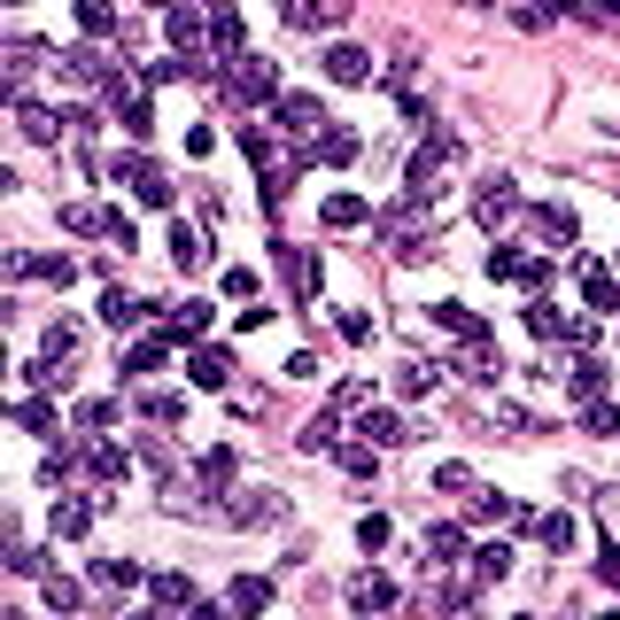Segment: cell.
Here are the masks:
<instances>
[{"instance_id":"obj_13","label":"cell","mask_w":620,"mask_h":620,"mask_svg":"<svg viewBox=\"0 0 620 620\" xmlns=\"http://www.w3.org/2000/svg\"><path fill=\"white\" fill-rule=\"evenodd\" d=\"M233 473H241V451H202V466H195V496H225L233 489Z\"/></svg>"},{"instance_id":"obj_14","label":"cell","mask_w":620,"mask_h":620,"mask_svg":"<svg viewBox=\"0 0 620 620\" xmlns=\"http://www.w3.org/2000/svg\"><path fill=\"white\" fill-rule=\"evenodd\" d=\"M473 218L496 233V225H512L519 218V195H512V179H481V195H473Z\"/></svg>"},{"instance_id":"obj_53","label":"cell","mask_w":620,"mask_h":620,"mask_svg":"<svg viewBox=\"0 0 620 620\" xmlns=\"http://www.w3.org/2000/svg\"><path fill=\"white\" fill-rule=\"evenodd\" d=\"M341 341H373V318L365 311H341Z\"/></svg>"},{"instance_id":"obj_19","label":"cell","mask_w":620,"mask_h":620,"mask_svg":"<svg viewBox=\"0 0 620 620\" xmlns=\"http://www.w3.org/2000/svg\"><path fill=\"white\" fill-rule=\"evenodd\" d=\"M78 466L94 473V481H125V473H132V458H125V442H85V451H78Z\"/></svg>"},{"instance_id":"obj_40","label":"cell","mask_w":620,"mask_h":620,"mask_svg":"<svg viewBox=\"0 0 620 620\" xmlns=\"http://www.w3.org/2000/svg\"><path fill=\"white\" fill-rule=\"evenodd\" d=\"M434 318H442V326H451L458 341H466V334H489V318H473L466 303H434Z\"/></svg>"},{"instance_id":"obj_30","label":"cell","mask_w":620,"mask_h":620,"mask_svg":"<svg viewBox=\"0 0 620 620\" xmlns=\"http://www.w3.org/2000/svg\"><path fill=\"white\" fill-rule=\"evenodd\" d=\"M365 442H381V451H396V442H411V426H403V411H373L365 403V426H358Z\"/></svg>"},{"instance_id":"obj_5","label":"cell","mask_w":620,"mask_h":620,"mask_svg":"<svg viewBox=\"0 0 620 620\" xmlns=\"http://www.w3.org/2000/svg\"><path fill=\"white\" fill-rule=\"evenodd\" d=\"M233 94H241L248 109H272V102L288 94V85H280V62H264V55H241V62H233Z\"/></svg>"},{"instance_id":"obj_29","label":"cell","mask_w":620,"mask_h":620,"mask_svg":"<svg viewBox=\"0 0 620 620\" xmlns=\"http://www.w3.org/2000/svg\"><path fill=\"white\" fill-rule=\"evenodd\" d=\"M264 605H272V582H264V574L225 582V612H264Z\"/></svg>"},{"instance_id":"obj_36","label":"cell","mask_w":620,"mask_h":620,"mask_svg":"<svg viewBox=\"0 0 620 620\" xmlns=\"http://www.w3.org/2000/svg\"><path fill=\"white\" fill-rule=\"evenodd\" d=\"M109 218H117V210H102V202H70V210H62V225H70V233H85V241L109 233Z\"/></svg>"},{"instance_id":"obj_1","label":"cell","mask_w":620,"mask_h":620,"mask_svg":"<svg viewBox=\"0 0 620 620\" xmlns=\"http://www.w3.org/2000/svg\"><path fill=\"white\" fill-rule=\"evenodd\" d=\"M434 202H388V210H373V233L388 241V256H403V264H419V256H434V218H426Z\"/></svg>"},{"instance_id":"obj_54","label":"cell","mask_w":620,"mask_h":620,"mask_svg":"<svg viewBox=\"0 0 620 620\" xmlns=\"http://www.w3.org/2000/svg\"><path fill=\"white\" fill-rule=\"evenodd\" d=\"M47 605H78V582L70 574H47Z\"/></svg>"},{"instance_id":"obj_12","label":"cell","mask_w":620,"mask_h":620,"mask_svg":"<svg viewBox=\"0 0 620 620\" xmlns=\"http://www.w3.org/2000/svg\"><path fill=\"white\" fill-rule=\"evenodd\" d=\"M210 318H218V303L187 295V303H171V311H163V334H171V341H202V334H210Z\"/></svg>"},{"instance_id":"obj_41","label":"cell","mask_w":620,"mask_h":620,"mask_svg":"<svg viewBox=\"0 0 620 620\" xmlns=\"http://www.w3.org/2000/svg\"><path fill=\"white\" fill-rule=\"evenodd\" d=\"M426 388H434V365L403 358V365H396V396H426Z\"/></svg>"},{"instance_id":"obj_21","label":"cell","mask_w":620,"mask_h":620,"mask_svg":"<svg viewBox=\"0 0 620 620\" xmlns=\"http://www.w3.org/2000/svg\"><path fill=\"white\" fill-rule=\"evenodd\" d=\"M527 334H536V341H566V334H574V318H566L551 295H527Z\"/></svg>"},{"instance_id":"obj_52","label":"cell","mask_w":620,"mask_h":620,"mask_svg":"<svg viewBox=\"0 0 620 620\" xmlns=\"http://www.w3.org/2000/svg\"><path fill=\"white\" fill-rule=\"evenodd\" d=\"M109 419H117V403H78V426H85V434H102Z\"/></svg>"},{"instance_id":"obj_20","label":"cell","mask_w":620,"mask_h":620,"mask_svg":"<svg viewBox=\"0 0 620 620\" xmlns=\"http://www.w3.org/2000/svg\"><path fill=\"white\" fill-rule=\"evenodd\" d=\"M62 70H70L78 85H109V55H102L94 39H78V47H62Z\"/></svg>"},{"instance_id":"obj_46","label":"cell","mask_w":620,"mask_h":620,"mask_svg":"<svg viewBox=\"0 0 620 620\" xmlns=\"http://www.w3.org/2000/svg\"><path fill=\"white\" fill-rule=\"evenodd\" d=\"M32 272H39L47 288H70V280H78V264H70V256H32Z\"/></svg>"},{"instance_id":"obj_10","label":"cell","mask_w":620,"mask_h":620,"mask_svg":"<svg viewBox=\"0 0 620 620\" xmlns=\"http://www.w3.org/2000/svg\"><path fill=\"white\" fill-rule=\"evenodd\" d=\"M349 16V0H280V24L288 32H334Z\"/></svg>"},{"instance_id":"obj_42","label":"cell","mask_w":620,"mask_h":620,"mask_svg":"<svg viewBox=\"0 0 620 620\" xmlns=\"http://www.w3.org/2000/svg\"><path fill=\"white\" fill-rule=\"evenodd\" d=\"M55 419H62V411H55L47 396H32V403H16V426H32V434H55Z\"/></svg>"},{"instance_id":"obj_35","label":"cell","mask_w":620,"mask_h":620,"mask_svg":"<svg viewBox=\"0 0 620 620\" xmlns=\"http://www.w3.org/2000/svg\"><path fill=\"white\" fill-rule=\"evenodd\" d=\"M233 519H256V527H280V519H288V504H280L272 489H256V496H241V504H233Z\"/></svg>"},{"instance_id":"obj_33","label":"cell","mask_w":620,"mask_h":620,"mask_svg":"<svg viewBox=\"0 0 620 620\" xmlns=\"http://www.w3.org/2000/svg\"><path fill=\"white\" fill-rule=\"evenodd\" d=\"M78 32L85 39H117V0H78Z\"/></svg>"},{"instance_id":"obj_38","label":"cell","mask_w":620,"mask_h":620,"mask_svg":"<svg viewBox=\"0 0 620 620\" xmlns=\"http://www.w3.org/2000/svg\"><path fill=\"white\" fill-rule=\"evenodd\" d=\"M536 536L551 551H574V512H536Z\"/></svg>"},{"instance_id":"obj_26","label":"cell","mask_w":620,"mask_h":620,"mask_svg":"<svg viewBox=\"0 0 620 620\" xmlns=\"http://www.w3.org/2000/svg\"><path fill=\"white\" fill-rule=\"evenodd\" d=\"M148 597H155L163 612H187V605H202V589H195L187 574H148Z\"/></svg>"},{"instance_id":"obj_50","label":"cell","mask_w":620,"mask_h":620,"mask_svg":"<svg viewBox=\"0 0 620 620\" xmlns=\"http://www.w3.org/2000/svg\"><path fill=\"white\" fill-rule=\"evenodd\" d=\"M334 403H341V411H365V403H373V381H341Z\"/></svg>"},{"instance_id":"obj_57","label":"cell","mask_w":620,"mask_h":620,"mask_svg":"<svg viewBox=\"0 0 620 620\" xmlns=\"http://www.w3.org/2000/svg\"><path fill=\"white\" fill-rule=\"evenodd\" d=\"M195 9H210V16H218V9H233V0H195Z\"/></svg>"},{"instance_id":"obj_28","label":"cell","mask_w":620,"mask_h":620,"mask_svg":"<svg viewBox=\"0 0 620 620\" xmlns=\"http://www.w3.org/2000/svg\"><path fill=\"white\" fill-rule=\"evenodd\" d=\"M102 318H109L117 334H140V326H148V303L125 295V288H109V295H102Z\"/></svg>"},{"instance_id":"obj_37","label":"cell","mask_w":620,"mask_h":620,"mask_svg":"<svg viewBox=\"0 0 620 620\" xmlns=\"http://www.w3.org/2000/svg\"><path fill=\"white\" fill-rule=\"evenodd\" d=\"M373 466H381V442H341V473L349 481H373Z\"/></svg>"},{"instance_id":"obj_6","label":"cell","mask_w":620,"mask_h":620,"mask_svg":"<svg viewBox=\"0 0 620 620\" xmlns=\"http://www.w3.org/2000/svg\"><path fill=\"white\" fill-rule=\"evenodd\" d=\"M280 272H288V295H295V303H318V288H326V264H318V248L280 241Z\"/></svg>"},{"instance_id":"obj_27","label":"cell","mask_w":620,"mask_h":620,"mask_svg":"<svg viewBox=\"0 0 620 620\" xmlns=\"http://www.w3.org/2000/svg\"><path fill=\"white\" fill-rule=\"evenodd\" d=\"M47 527H55V543H78V536H85V527H94V504H78V496L62 504V496H55V512H47Z\"/></svg>"},{"instance_id":"obj_43","label":"cell","mask_w":620,"mask_h":620,"mask_svg":"<svg viewBox=\"0 0 620 620\" xmlns=\"http://www.w3.org/2000/svg\"><path fill=\"white\" fill-rule=\"evenodd\" d=\"M47 358H55V365H70V358H78V326H70V318H55V326H47Z\"/></svg>"},{"instance_id":"obj_8","label":"cell","mask_w":620,"mask_h":620,"mask_svg":"<svg viewBox=\"0 0 620 620\" xmlns=\"http://www.w3.org/2000/svg\"><path fill=\"white\" fill-rule=\"evenodd\" d=\"M458 373H466V381H481V388H496V381H504V349H496V334H466Z\"/></svg>"},{"instance_id":"obj_15","label":"cell","mask_w":620,"mask_h":620,"mask_svg":"<svg viewBox=\"0 0 620 620\" xmlns=\"http://www.w3.org/2000/svg\"><path fill=\"white\" fill-rule=\"evenodd\" d=\"M458 559H466V527H451V519L426 527V559H419V566H426V582H434L442 566H458Z\"/></svg>"},{"instance_id":"obj_24","label":"cell","mask_w":620,"mask_h":620,"mask_svg":"<svg viewBox=\"0 0 620 620\" xmlns=\"http://www.w3.org/2000/svg\"><path fill=\"white\" fill-rule=\"evenodd\" d=\"M566 388H574L582 403H597V396L612 388V365H605V358H574V365H566Z\"/></svg>"},{"instance_id":"obj_16","label":"cell","mask_w":620,"mask_h":620,"mask_svg":"<svg viewBox=\"0 0 620 620\" xmlns=\"http://www.w3.org/2000/svg\"><path fill=\"white\" fill-rule=\"evenodd\" d=\"M187 381H195V388H233V349H210V341H202L195 358H187Z\"/></svg>"},{"instance_id":"obj_32","label":"cell","mask_w":620,"mask_h":620,"mask_svg":"<svg viewBox=\"0 0 620 620\" xmlns=\"http://www.w3.org/2000/svg\"><path fill=\"white\" fill-rule=\"evenodd\" d=\"M318 218H326L334 233H349V225H365V218H373V202H365V195H326V210H318Z\"/></svg>"},{"instance_id":"obj_17","label":"cell","mask_w":620,"mask_h":620,"mask_svg":"<svg viewBox=\"0 0 620 620\" xmlns=\"http://www.w3.org/2000/svg\"><path fill=\"white\" fill-rule=\"evenodd\" d=\"M358 155H365V132H341V125H326V132L311 140V163H334V171H341V163H358Z\"/></svg>"},{"instance_id":"obj_18","label":"cell","mask_w":620,"mask_h":620,"mask_svg":"<svg viewBox=\"0 0 620 620\" xmlns=\"http://www.w3.org/2000/svg\"><path fill=\"white\" fill-rule=\"evenodd\" d=\"M396 597H403V589H396V582H388L381 566H365L358 582H349V605H358V612H388Z\"/></svg>"},{"instance_id":"obj_34","label":"cell","mask_w":620,"mask_h":620,"mask_svg":"<svg viewBox=\"0 0 620 620\" xmlns=\"http://www.w3.org/2000/svg\"><path fill=\"white\" fill-rule=\"evenodd\" d=\"M94 582H102V589H117V597H132V589H148V574H140L132 559H102V566H94Z\"/></svg>"},{"instance_id":"obj_2","label":"cell","mask_w":620,"mask_h":620,"mask_svg":"<svg viewBox=\"0 0 620 620\" xmlns=\"http://www.w3.org/2000/svg\"><path fill=\"white\" fill-rule=\"evenodd\" d=\"M458 163V140L451 132H426L419 140V155H411V171H403V195L411 202H442V171Z\"/></svg>"},{"instance_id":"obj_22","label":"cell","mask_w":620,"mask_h":620,"mask_svg":"<svg viewBox=\"0 0 620 620\" xmlns=\"http://www.w3.org/2000/svg\"><path fill=\"white\" fill-rule=\"evenodd\" d=\"M171 256H179V272H202V264H210V241H202V225L171 218Z\"/></svg>"},{"instance_id":"obj_31","label":"cell","mask_w":620,"mask_h":620,"mask_svg":"<svg viewBox=\"0 0 620 620\" xmlns=\"http://www.w3.org/2000/svg\"><path fill=\"white\" fill-rule=\"evenodd\" d=\"M536 233H543L551 248H559V241H574V233H582V218H574V202H543V210H536Z\"/></svg>"},{"instance_id":"obj_45","label":"cell","mask_w":620,"mask_h":620,"mask_svg":"<svg viewBox=\"0 0 620 620\" xmlns=\"http://www.w3.org/2000/svg\"><path fill=\"white\" fill-rule=\"evenodd\" d=\"M512 280H519L527 295H543V288H551V256H519V272H512Z\"/></svg>"},{"instance_id":"obj_3","label":"cell","mask_w":620,"mask_h":620,"mask_svg":"<svg viewBox=\"0 0 620 620\" xmlns=\"http://www.w3.org/2000/svg\"><path fill=\"white\" fill-rule=\"evenodd\" d=\"M272 125H280V132H288L295 148H311V140H318V132H326L334 117H326V102H318V94H303V85H288V94L272 102Z\"/></svg>"},{"instance_id":"obj_56","label":"cell","mask_w":620,"mask_h":620,"mask_svg":"<svg viewBox=\"0 0 620 620\" xmlns=\"http://www.w3.org/2000/svg\"><path fill=\"white\" fill-rule=\"evenodd\" d=\"M574 9H589V0H543V16H574Z\"/></svg>"},{"instance_id":"obj_51","label":"cell","mask_w":620,"mask_h":620,"mask_svg":"<svg viewBox=\"0 0 620 620\" xmlns=\"http://www.w3.org/2000/svg\"><path fill=\"white\" fill-rule=\"evenodd\" d=\"M225 295L233 303H256V272H248V264H233V272H225Z\"/></svg>"},{"instance_id":"obj_7","label":"cell","mask_w":620,"mask_h":620,"mask_svg":"<svg viewBox=\"0 0 620 620\" xmlns=\"http://www.w3.org/2000/svg\"><path fill=\"white\" fill-rule=\"evenodd\" d=\"M574 272H582V295H589V311H597V318H620V272H612V264H597V256H574Z\"/></svg>"},{"instance_id":"obj_47","label":"cell","mask_w":620,"mask_h":620,"mask_svg":"<svg viewBox=\"0 0 620 620\" xmlns=\"http://www.w3.org/2000/svg\"><path fill=\"white\" fill-rule=\"evenodd\" d=\"M388 536H396L388 512H365V519H358V543H365V551H388Z\"/></svg>"},{"instance_id":"obj_49","label":"cell","mask_w":620,"mask_h":620,"mask_svg":"<svg viewBox=\"0 0 620 620\" xmlns=\"http://www.w3.org/2000/svg\"><path fill=\"white\" fill-rule=\"evenodd\" d=\"M434 489H442V496H466V489H473V466H458V458L434 466Z\"/></svg>"},{"instance_id":"obj_25","label":"cell","mask_w":620,"mask_h":620,"mask_svg":"<svg viewBox=\"0 0 620 620\" xmlns=\"http://www.w3.org/2000/svg\"><path fill=\"white\" fill-rule=\"evenodd\" d=\"M466 574H473L481 589L504 582V574H512V543H473V551H466Z\"/></svg>"},{"instance_id":"obj_11","label":"cell","mask_w":620,"mask_h":620,"mask_svg":"<svg viewBox=\"0 0 620 620\" xmlns=\"http://www.w3.org/2000/svg\"><path fill=\"white\" fill-rule=\"evenodd\" d=\"M171 349H179V341H171V334L155 326V334H140V341L125 349V365H117V373H125V381H148V373H163V365H171Z\"/></svg>"},{"instance_id":"obj_9","label":"cell","mask_w":620,"mask_h":620,"mask_svg":"<svg viewBox=\"0 0 620 620\" xmlns=\"http://www.w3.org/2000/svg\"><path fill=\"white\" fill-rule=\"evenodd\" d=\"M318 70H326L334 85H373V70H381V62H373L365 47H349V39H334V47L318 55Z\"/></svg>"},{"instance_id":"obj_23","label":"cell","mask_w":620,"mask_h":620,"mask_svg":"<svg viewBox=\"0 0 620 620\" xmlns=\"http://www.w3.org/2000/svg\"><path fill=\"white\" fill-rule=\"evenodd\" d=\"M62 125H70V117H55V109H39V102H16V132H24V140L55 148V140H62Z\"/></svg>"},{"instance_id":"obj_55","label":"cell","mask_w":620,"mask_h":620,"mask_svg":"<svg viewBox=\"0 0 620 620\" xmlns=\"http://www.w3.org/2000/svg\"><path fill=\"white\" fill-rule=\"evenodd\" d=\"M597 574H605V582H612V589H620V543H612V551H605V559H597Z\"/></svg>"},{"instance_id":"obj_4","label":"cell","mask_w":620,"mask_h":620,"mask_svg":"<svg viewBox=\"0 0 620 620\" xmlns=\"http://www.w3.org/2000/svg\"><path fill=\"white\" fill-rule=\"evenodd\" d=\"M109 179H117V187H132L148 210H171V171H163V163H148L140 148H125V155L109 163Z\"/></svg>"},{"instance_id":"obj_44","label":"cell","mask_w":620,"mask_h":620,"mask_svg":"<svg viewBox=\"0 0 620 620\" xmlns=\"http://www.w3.org/2000/svg\"><path fill=\"white\" fill-rule=\"evenodd\" d=\"M140 411H148L155 426H179V419H187V396H171V388H163V396H148Z\"/></svg>"},{"instance_id":"obj_39","label":"cell","mask_w":620,"mask_h":620,"mask_svg":"<svg viewBox=\"0 0 620 620\" xmlns=\"http://www.w3.org/2000/svg\"><path fill=\"white\" fill-rule=\"evenodd\" d=\"M582 426H589V434H605V442H620V403H605V396H597V403H582Z\"/></svg>"},{"instance_id":"obj_48","label":"cell","mask_w":620,"mask_h":620,"mask_svg":"<svg viewBox=\"0 0 620 620\" xmlns=\"http://www.w3.org/2000/svg\"><path fill=\"white\" fill-rule=\"evenodd\" d=\"M334 434H341V426H334V411H318V419H311L295 442H303V451H334Z\"/></svg>"}]
</instances>
